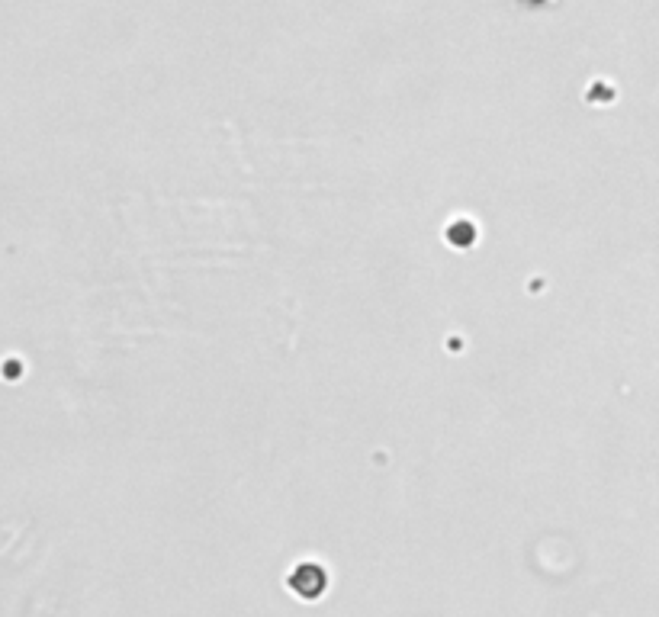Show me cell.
Instances as JSON below:
<instances>
[{
	"mask_svg": "<svg viewBox=\"0 0 659 617\" xmlns=\"http://www.w3.org/2000/svg\"><path fill=\"white\" fill-rule=\"evenodd\" d=\"M290 585L296 589V595H303V598H319L322 589H325V573H319V566H316V563H306V566H299V569H296V576L290 579Z\"/></svg>",
	"mask_w": 659,
	"mask_h": 617,
	"instance_id": "1",
	"label": "cell"
}]
</instances>
